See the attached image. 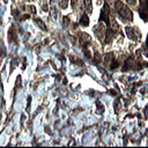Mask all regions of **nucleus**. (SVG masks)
I'll list each match as a JSON object with an SVG mask.
<instances>
[{
  "instance_id": "obj_1",
  "label": "nucleus",
  "mask_w": 148,
  "mask_h": 148,
  "mask_svg": "<svg viewBox=\"0 0 148 148\" xmlns=\"http://www.w3.org/2000/svg\"><path fill=\"white\" fill-rule=\"evenodd\" d=\"M116 9H117V12H118V14H119V16H120L121 18L132 21V18H133L132 12H131V10L128 9V7L125 6L123 2L117 1V2H116Z\"/></svg>"
},
{
  "instance_id": "obj_2",
  "label": "nucleus",
  "mask_w": 148,
  "mask_h": 148,
  "mask_svg": "<svg viewBox=\"0 0 148 148\" xmlns=\"http://www.w3.org/2000/svg\"><path fill=\"white\" fill-rule=\"evenodd\" d=\"M140 1V9H139V13H140V16L147 21L148 20V0H139Z\"/></svg>"
},
{
  "instance_id": "obj_3",
  "label": "nucleus",
  "mask_w": 148,
  "mask_h": 148,
  "mask_svg": "<svg viewBox=\"0 0 148 148\" xmlns=\"http://www.w3.org/2000/svg\"><path fill=\"white\" fill-rule=\"evenodd\" d=\"M125 30H126V34H127L128 38H131V39H133V40H140L141 34H140V31H138V29L131 28V27H126Z\"/></svg>"
},
{
  "instance_id": "obj_4",
  "label": "nucleus",
  "mask_w": 148,
  "mask_h": 148,
  "mask_svg": "<svg viewBox=\"0 0 148 148\" xmlns=\"http://www.w3.org/2000/svg\"><path fill=\"white\" fill-rule=\"evenodd\" d=\"M109 14H110V9H109V5L108 3H104V7L102 9V13H101V21H104L108 25L110 24V21H109Z\"/></svg>"
},
{
  "instance_id": "obj_5",
  "label": "nucleus",
  "mask_w": 148,
  "mask_h": 148,
  "mask_svg": "<svg viewBox=\"0 0 148 148\" xmlns=\"http://www.w3.org/2000/svg\"><path fill=\"white\" fill-rule=\"evenodd\" d=\"M94 31H95V35H96V37L98 39H103L105 37V32H104V28L103 27L101 28V25H96Z\"/></svg>"
},
{
  "instance_id": "obj_6",
  "label": "nucleus",
  "mask_w": 148,
  "mask_h": 148,
  "mask_svg": "<svg viewBox=\"0 0 148 148\" xmlns=\"http://www.w3.org/2000/svg\"><path fill=\"white\" fill-rule=\"evenodd\" d=\"M8 40L9 43H16L17 42V38H16V32H15V29L14 27H12L8 31Z\"/></svg>"
},
{
  "instance_id": "obj_7",
  "label": "nucleus",
  "mask_w": 148,
  "mask_h": 148,
  "mask_svg": "<svg viewBox=\"0 0 148 148\" xmlns=\"http://www.w3.org/2000/svg\"><path fill=\"white\" fill-rule=\"evenodd\" d=\"M80 24H81V25H83V27H87V25L89 24V20H88V16H87L86 14H83V15L81 16V20H80Z\"/></svg>"
},
{
  "instance_id": "obj_8",
  "label": "nucleus",
  "mask_w": 148,
  "mask_h": 148,
  "mask_svg": "<svg viewBox=\"0 0 148 148\" xmlns=\"http://www.w3.org/2000/svg\"><path fill=\"white\" fill-rule=\"evenodd\" d=\"M35 22H36V23H37V24H38L43 30H46V25L44 24V22H43L40 18H35Z\"/></svg>"
},
{
  "instance_id": "obj_9",
  "label": "nucleus",
  "mask_w": 148,
  "mask_h": 148,
  "mask_svg": "<svg viewBox=\"0 0 148 148\" xmlns=\"http://www.w3.org/2000/svg\"><path fill=\"white\" fill-rule=\"evenodd\" d=\"M84 5H86V8L88 10V13H91L92 9H91V0H84Z\"/></svg>"
},
{
  "instance_id": "obj_10",
  "label": "nucleus",
  "mask_w": 148,
  "mask_h": 148,
  "mask_svg": "<svg viewBox=\"0 0 148 148\" xmlns=\"http://www.w3.org/2000/svg\"><path fill=\"white\" fill-rule=\"evenodd\" d=\"M96 105H97V108H98V112H99V113H101V112H103V110H104L103 105H101V103H99V102H96Z\"/></svg>"
},
{
  "instance_id": "obj_11",
  "label": "nucleus",
  "mask_w": 148,
  "mask_h": 148,
  "mask_svg": "<svg viewBox=\"0 0 148 148\" xmlns=\"http://www.w3.org/2000/svg\"><path fill=\"white\" fill-rule=\"evenodd\" d=\"M67 5H68V0H61V3H60L61 8H66Z\"/></svg>"
},
{
  "instance_id": "obj_12",
  "label": "nucleus",
  "mask_w": 148,
  "mask_h": 148,
  "mask_svg": "<svg viewBox=\"0 0 148 148\" xmlns=\"http://www.w3.org/2000/svg\"><path fill=\"white\" fill-rule=\"evenodd\" d=\"M101 59H102V57L96 52V53H95V62H99V60H101Z\"/></svg>"
},
{
  "instance_id": "obj_13",
  "label": "nucleus",
  "mask_w": 148,
  "mask_h": 148,
  "mask_svg": "<svg viewBox=\"0 0 148 148\" xmlns=\"http://www.w3.org/2000/svg\"><path fill=\"white\" fill-rule=\"evenodd\" d=\"M126 1H127V3H130L131 6H133V5L136 3V0H126Z\"/></svg>"
},
{
  "instance_id": "obj_14",
  "label": "nucleus",
  "mask_w": 148,
  "mask_h": 148,
  "mask_svg": "<svg viewBox=\"0 0 148 148\" xmlns=\"http://www.w3.org/2000/svg\"><path fill=\"white\" fill-rule=\"evenodd\" d=\"M147 56H148V37H147Z\"/></svg>"
},
{
  "instance_id": "obj_15",
  "label": "nucleus",
  "mask_w": 148,
  "mask_h": 148,
  "mask_svg": "<svg viewBox=\"0 0 148 148\" xmlns=\"http://www.w3.org/2000/svg\"><path fill=\"white\" fill-rule=\"evenodd\" d=\"M0 119H1V116H0Z\"/></svg>"
},
{
  "instance_id": "obj_16",
  "label": "nucleus",
  "mask_w": 148,
  "mask_h": 148,
  "mask_svg": "<svg viewBox=\"0 0 148 148\" xmlns=\"http://www.w3.org/2000/svg\"><path fill=\"white\" fill-rule=\"evenodd\" d=\"M5 1H7V0H5Z\"/></svg>"
}]
</instances>
